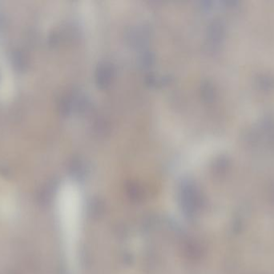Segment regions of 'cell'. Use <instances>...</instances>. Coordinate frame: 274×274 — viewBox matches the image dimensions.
<instances>
[{"mask_svg":"<svg viewBox=\"0 0 274 274\" xmlns=\"http://www.w3.org/2000/svg\"><path fill=\"white\" fill-rule=\"evenodd\" d=\"M57 216L67 260L72 262L79 240L82 200L77 189L67 185L59 190L56 200Z\"/></svg>","mask_w":274,"mask_h":274,"instance_id":"1","label":"cell"},{"mask_svg":"<svg viewBox=\"0 0 274 274\" xmlns=\"http://www.w3.org/2000/svg\"><path fill=\"white\" fill-rule=\"evenodd\" d=\"M271 196H272L273 198H274V200H273V201H274V192H273L272 194H271Z\"/></svg>","mask_w":274,"mask_h":274,"instance_id":"2","label":"cell"}]
</instances>
